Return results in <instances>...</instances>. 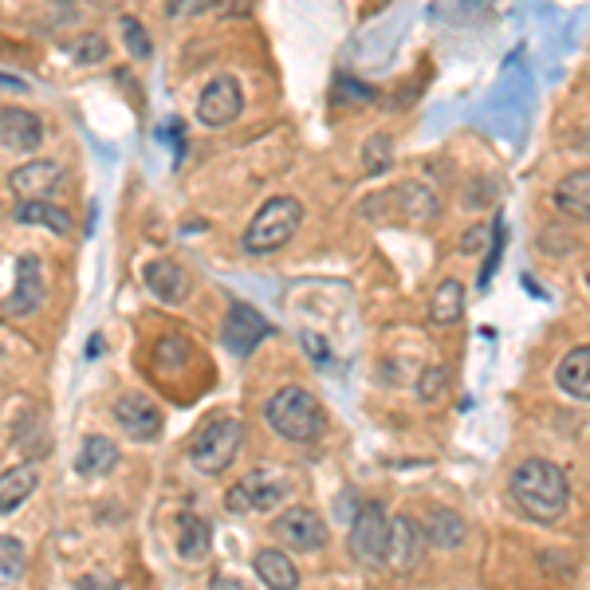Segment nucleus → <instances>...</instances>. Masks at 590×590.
<instances>
[{
	"mask_svg": "<svg viewBox=\"0 0 590 590\" xmlns=\"http://www.w3.org/2000/svg\"><path fill=\"white\" fill-rule=\"evenodd\" d=\"M508 488H512V501L528 512L531 519H539V524L559 519L567 512V504H571L567 473L555 465V461H547V456H528V461H519Z\"/></svg>",
	"mask_w": 590,
	"mask_h": 590,
	"instance_id": "obj_1",
	"label": "nucleus"
},
{
	"mask_svg": "<svg viewBox=\"0 0 590 590\" xmlns=\"http://www.w3.org/2000/svg\"><path fill=\"white\" fill-rule=\"evenodd\" d=\"M304 224V206L295 197H272L256 209L252 224L244 229L241 244L249 256H272L276 249H284Z\"/></svg>",
	"mask_w": 590,
	"mask_h": 590,
	"instance_id": "obj_2",
	"label": "nucleus"
},
{
	"mask_svg": "<svg viewBox=\"0 0 590 590\" xmlns=\"http://www.w3.org/2000/svg\"><path fill=\"white\" fill-rule=\"evenodd\" d=\"M264 418L287 441H315L327 425V413L315 402V393L299 390V386H284V390L272 393L268 405H264Z\"/></svg>",
	"mask_w": 590,
	"mask_h": 590,
	"instance_id": "obj_3",
	"label": "nucleus"
},
{
	"mask_svg": "<svg viewBox=\"0 0 590 590\" xmlns=\"http://www.w3.org/2000/svg\"><path fill=\"white\" fill-rule=\"evenodd\" d=\"M241 441H244V425L236 418H209L197 430L193 445H189V461H193L197 473L217 476L236 461Z\"/></svg>",
	"mask_w": 590,
	"mask_h": 590,
	"instance_id": "obj_4",
	"label": "nucleus"
},
{
	"mask_svg": "<svg viewBox=\"0 0 590 590\" xmlns=\"http://www.w3.org/2000/svg\"><path fill=\"white\" fill-rule=\"evenodd\" d=\"M292 496V473L272 465H256L244 481H236L224 496V508L244 516V512H272Z\"/></svg>",
	"mask_w": 590,
	"mask_h": 590,
	"instance_id": "obj_5",
	"label": "nucleus"
},
{
	"mask_svg": "<svg viewBox=\"0 0 590 590\" xmlns=\"http://www.w3.org/2000/svg\"><path fill=\"white\" fill-rule=\"evenodd\" d=\"M350 551L362 567H382L390 559V519L382 504H362L350 524Z\"/></svg>",
	"mask_w": 590,
	"mask_h": 590,
	"instance_id": "obj_6",
	"label": "nucleus"
},
{
	"mask_svg": "<svg viewBox=\"0 0 590 590\" xmlns=\"http://www.w3.org/2000/svg\"><path fill=\"white\" fill-rule=\"evenodd\" d=\"M244 110V91L233 75H217V80L206 83L201 98H197V118L206 126H229L236 123Z\"/></svg>",
	"mask_w": 590,
	"mask_h": 590,
	"instance_id": "obj_7",
	"label": "nucleus"
},
{
	"mask_svg": "<svg viewBox=\"0 0 590 590\" xmlns=\"http://www.w3.org/2000/svg\"><path fill=\"white\" fill-rule=\"evenodd\" d=\"M272 536L284 539V547H292V551H319L327 544V524H323V516L315 508L295 504L272 524Z\"/></svg>",
	"mask_w": 590,
	"mask_h": 590,
	"instance_id": "obj_8",
	"label": "nucleus"
},
{
	"mask_svg": "<svg viewBox=\"0 0 590 590\" xmlns=\"http://www.w3.org/2000/svg\"><path fill=\"white\" fill-rule=\"evenodd\" d=\"M268 335H272V323L264 319V315H260L252 304H233V307H229V319H224V327H221V339L236 358L252 355V350L268 339Z\"/></svg>",
	"mask_w": 590,
	"mask_h": 590,
	"instance_id": "obj_9",
	"label": "nucleus"
},
{
	"mask_svg": "<svg viewBox=\"0 0 590 590\" xmlns=\"http://www.w3.org/2000/svg\"><path fill=\"white\" fill-rule=\"evenodd\" d=\"M60 181H63V166L52 158L24 161V166H17V170L9 173V186H12V193L20 197V206H24V201H48V193H55Z\"/></svg>",
	"mask_w": 590,
	"mask_h": 590,
	"instance_id": "obj_10",
	"label": "nucleus"
},
{
	"mask_svg": "<svg viewBox=\"0 0 590 590\" xmlns=\"http://www.w3.org/2000/svg\"><path fill=\"white\" fill-rule=\"evenodd\" d=\"M115 418L130 441H154L161 433V410L146 393H123L115 402Z\"/></svg>",
	"mask_w": 590,
	"mask_h": 590,
	"instance_id": "obj_11",
	"label": "nucleus"
},
{
	"mask_svg": "<svg viewBox=\"0 0 590 590\" xmlns=\"http://www.w3.org/2000/svg\"><path fill=\"white\" fill-rule=\"evenodd\" d=\"M40 304H44V264H40V256L24 252V256L17 260V292L4 299V312L32 315Z\"/></svg>",
	"mask_w": 590,
	"mask_h": 590,
	"instance_id": "obj_12",
	"label": "nucleus"
},
{
	"mask_svg": "<svg viewBox=\"0 0 590 590\" xmlns=\"http://www.w3.org/2000/svg\"><path fill=\"white\" fill-rule=\"evenodd\" d=\"M44 143V126L32 110L20 107H4L0 110V146H9L17 154H32Z\"/></svg>",
	"mask_w": 590,
	"mask_h": 590,
	"instance_id": "obj_13",
	"label": "nucleus"
},
{
	"mask_svg": "<svg viewBox=\"0 0 590 590\" xmlns=\"http://www.w3.org/2000/svg\"><path fill=\"white\" fill-rule=\"evenodd\" d=\"M421 551H425V536H421V524L410 516H393L390 519V559L398 571H410L421 563Z\"/></svg>",
	"mask_w": 590,
	"mask_h": 590,
	"instance_id": "obj_14",
	"label": "nucleus"
},
{
	"mask_svg": "<svg viewBox=\"0 0 590 590\" xmlns=\"http://www.w3.org/2000/svg\"><path fill=\"white\" fill-rule=\"evenodd\" d=\"M143 276H146V287H150V292L158 295L161 304H181V299H186L189 276H186V268H181L178 260H170V256L150 260Z\"/></svg>",
	"mask_w": 590,
	"mask_h": 590,
	"instance_id": "obj_15",
	"label": "nucleus"
},
{
	"mask_svg": "<svg viewBox=\"0 0 590 590\" xmlns=\"http://www.w3.org/2000/svg\"><path fill=\"white\" fill-rule=\"evenodd\" d=\"M421 536L430 547H441V551H456V547L468 539V524L456 516L453 508H433L430 516L421 519Z\"/></svg>",
	"mask_w": 590,
	"mask_h": 590,
	"instance_id": "obj_16",
	"label": "nucleus"
},
{
	"mask_svg": "<svg viewBox=\"0 0 590 590\" xmlns=\"http://www.w3.org/2000/svg\"><path fill=\"white\" fill-rule=\"evenodd\" d=\"M555 382L559 390L579 398V402H590V347H575L559 358V367H555Z\"/></svg>",
	"mask_w": 590,
	"mask_h": 590,
	"instance_id": "obj_17",
	"label": "nucleus"
},
{
	"mask_svg": "<svg viewBox=\"0 0 590 590\" xmlns=\"http://www.w3.org/2000/svg\"><path fill=\"white\" fill-rule=\"evenodd\" d=\"M555 206L563 209L567 217H575V221L590 224V166L587 170L567 173V178L555 186Z\"/></svg>",
	"mask_w": 590,
	"mask_h": 590,
	"instance_id": "obj_18",
	"label": "nucleus"
},
{
	"mask_svg": "<svg viewBox=\"0 0 590 590\" xmlns=\"http://www.w3.org/2000/svg\"><path fill=\"white\" fill-rule=\"evenodd\" d=\"M118 468V445L110 438H87L75 453V473L80 476H107Z\"/></svg>",
	"mask_w": 590,
	"mask_h": 590,
	"instance_id": "obj_19",
	"label": "nucleus"
},
{
	"mask_svg": "<svg viewBox=\"0 0 590 590\" xmlns=\"http://www.w3.org/2000/svg\"><path fill=\"white\" fill-rule=\"evenodd\" d=\"M252 567H256L260 582H264V587H272V590H295V587H299V571H295V563L287 559L284 551H276V547H268V551H256Z\"/></svg>",
	"mask_w": 590,
	"mask_h": 590,
	"instance_id": "obj_20",
	"label": "nucleus"
},
{
	"mask_svg": "<svg viewBox=\"0 0 590 590\" xmlns=\"http://www.w3.org/2000/svg\"><path fill=\"white\" fill-rule=\"evenodd\" d=\"M36 484H40L36 465H17V468H9V473H0V516L17 512L20 504L36 492Z\"/></svg>",
	"mask_w": 590,
	"mask_h": 590,
	"instance_id": "obj_21",
	"label": "nucleus"
},
{
	"mask_svg": "<svg viewBox=\"0 0 590 590\" xmlns=\"http://www.w3.org/2000/svg\"><path fill=\"white\" fill-rule=\"evenodd\" d=\"M461 315H465V284H461V280H441V284L433 287L430 319L438 323V327H453V323H461Z\"/></svg>",
	"mask_w": 590,
	"mask_h": 590,
	"instance_id": "obj_22",
	"label": "nucleus"
},
{
	"mask_svg": "<svg viewBox=\"0 0 590 590\" xmlns=\"http://www.w3.org/2000/svg\"><path fill=\"white\" fill-rule=\"evenodd\" d=\"M209 547H213V531H209V524L201 516H181L178 524V555L181 559H189V563H201L209 555Z\"/></svg>",
	"mask_w": 590,
	"mask_h": 590,
	"instance_id": "obj_23",
	"label": "nucleus"
},
{
	"mask_svg": "<svg viewBox=\"0 0 590 590\" xmlns=\"http://www.w3.org/2000/svg\"><path fill=\"white\" fill-rule=\"evenodd\" d=\"M17 217L20 224H44V229H52V233L67 236L72 233V217L63 213L60 206H52V201H24V206H17Z\"/></svg>",
	"mask_w": 590,
	"mask_h": 590,
	"instance_id": "obj_24",
	"label": "nucleus"
},
{
	"mask_svg": "<svg viewBox=\"0 0 590 590\" xmlns=\"http://www.w3.org/2000/svg\"><path fill=\"white\" fill-rule=\"evenodd\" d=\"M24 563H28L24 544L12 536H0V582H17L24 575Z\"/></svg>",
	"mask_w": 590,
	"mask_h": 590,
	"instance_id": "obj_25",
	"label": "nucleus"
},
{
	"mask_svg": "<svg viewBox=\"0 0 590 590\" xmlns=\"http://www.w3.org/2000/svg\"><path fill=\"white\" fill-rule=\"evenodd\" d=\"M445 382H449V370L445 367H430L425 375H421V382H418V398H421V402H438L441 393H445Z\"/></svg>",
	"mask_w": 590,
	"mask_h": 590,
	"instance_id": "obj_26",
	"label": "nucleus"
},
{
	"mask_svg": "<svg viewBox=\"0 0 590 590\" xmlns=\"http://www.w3.org/2000/svg\"><path fill=\"white\" fill-rule=\"evenodd\" d=\"M123 36H126V48L138 55V60H146V55L154 52L150 48V40H146V28L138 24L135 17H123Z\"/></svg>",
	"mask_w": 590,
	"mask_h": 590,
	"instance_id": "obj_27",
	"label": "nucleus"
},
{
	"mask_svg": "<svg viewBox=\"0 0 590 590\" xmlns=\"http://www.w3.org/2000/svg\"><path fill=\"white\" fill-rule=\"evenodd\" d=\"M504 241H508V229H504V213H501L496 217V229H492V249H488V264H484V272H481V284L492 280V268H496V260H501Z\"/></svg>",
	"mask_w": 590,
	"mask_h": 590,
	"instance_id": "obj_28",
	"label": "nucleus"
},
{
	"mask_svg": "<svg viewBox=\"0 0 590 590\" xmlns=\"http://www.w3.org/2000/svg\"><path fill=\"white\" fill-rule=\"evenodd\" d=\"M390 150H393V143L390 138H370L367 143V166L370 170H386V166H390Z\"/></svg>",
	"mask_w": 590,
	"mask_h": 590,
	"instance_id": "obj_29",
	"label": "nucleus"
},
{
	"mask_svg": "<svg viewBox=\"0 0 590 590\" xmlns=\"http://www.w3.org/2000/svg\"><path fill=\"white\" fill-rule=\"evenodd\" d=\"M107 55V44L98 36H83V44H80V52H75V60L80 63H91V60H103Z\"/></svg>",
	"mask_w": 590,
	"mask_h": 590,
	"instance_id": "obj_30",
	"label": "nucleus"
},
{
	"mask_svg": "<svg viewBox=\"0 0 590 590\" xmlns=\"http://www.w3.org/2000/svg\"><path fill=\"white\" fill-rule=\"evenodd\" d=\"M75 590H123V587L115 579H107V575H87Z\"/></svg>",
	"mask_w": 590,
	"mask_h": 590,
	"instance_id": "obj_31",
	"label": "nucleus"
},
{
	"mask_svg": "<svg viewBox=\"0 0 590 590\" xmlns=\"http://www.w3.org/2000/svg\"><path fill=\"white\" fill-rule=\"evenodd\" d=\"M209 590H252V587H249V582H241V579H233V575H213Z\"/></svg>",
	"mask_w": 590,
	"mask_h": 590,
	"instance_id": "obj_32",
	"label": "nucleus"
},
{
	"mask_svg": "<svg viewBox=\"0 0 590 590\" xmlns=\"http://www.w3.org/2000/svg\"><path fill=\"white\" fill-rule=\"evenodd\" d=\"M343 95H358L355 103H370V98H375V91L362 87V83H355V80H343Z\"/></svg>",
	"mask_w": 590,
	"mask_h": 590,
	"instance_id": "obj_33",
	"label": "nucleus"
},
{
	"mask_svg": "<svg viewBox=\"0 0 590 590\" xmlns=\"http://www.w3.org/2000/svg\"><path fill=\"white\" fill-rule=\"evenodd\" d=\"M587 287H590V268H587Z\"/></svg>",
	"mask_w": 590,
	"mask_h": 590,
	"instance_id": "obj_34",
	"label": "nucleus"
}]
</instances>
